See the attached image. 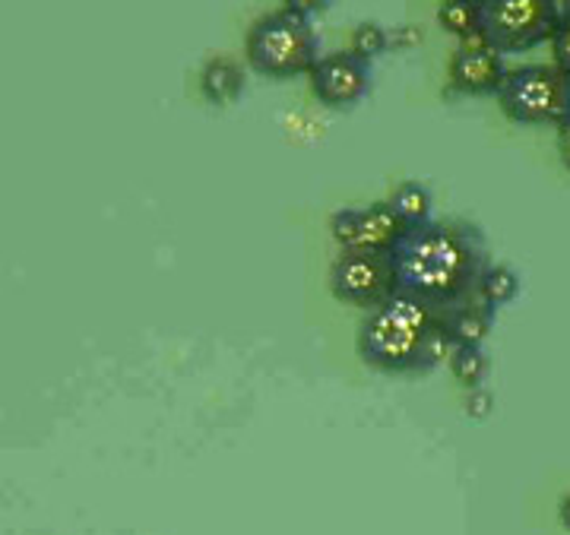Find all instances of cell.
<instances>
[{
  "instance_id": "cell-1",
  "label": "cell",
  "mask_w": 570,
  "mask_h": 535,
  "mask_svg": "<svg viewBox=\"0 0 570 535\" xmlns=\"http://www.w3.org/2000/svg\"><path fill=\"white\" fill-rule=\"evenodd\" d=\"M491 264L482 228L463 219H431L412 228L393 250L400 288L438 308H453L475 295V283Z\"/></svg>"
},
{
  "instance_id": "cell-2",
  "label": "cell",
  "mask_w": 570,
  "mask_h": 535,
  "mask_svg": "<svg viewBox=\"0 0 570 535\" xmlns=\"http://www.w3.org/2000/svg\"><path fill=\"white\" fill-rule=\"evenodd\" d=\"M444 329V308L400 288L381 308L367 310L358 329V355L381 374H425V351Z\"/></svg>"
},
{
  "instance_id": "cell-3",
  "label": "cell",
  "mask_w": 570,
  "mask_h": 535,
  "mask_svg": "<svg viewBox=\"0 0 570 535\" xmlns=\"http://www.w3.org/2000/svg\"><path fill=\"white\" fill-rule=\"evenodd\" d=\"M245 58L254 73L266 80H295L307 77L321 58V39L307 17L292 10H273L245 36Z\"/></svg>"
},
{
  "instance_id": "cell-4",
  "label": "cell",
  "mask_w": 570,
  "mask_h": 535,
  "mask_svg": "<svg viewBox=\"0 0 570 535\" xmlns=\"http://www.w3.org/2000/svg\"><path fill=\"white\" fill-rule=\"evenodd\" d=\"M494 99L513 123L561 127L570 118V77L554 63H523L508 70Z\"/></svg>"
},
{
  "instance_id": "cell-5",
  "label": "cell",
  "mask_w": 570,
  "mask_h": 535,
  "mask_svg": "<svg viewBox=\"0 0 570 535\" xmlns=\"http://www.w3.org/2000/svg\"><path fill=\"white\" fill-rule=\"evenodd\" d=\"M558 22L561 0H482V39L504 58L546 44Z\"/></svg>"
},
{
  "instance_id": "cell-6",
  "label": "cell",
  "mask_w": 570,
  "mask_h": 535,
  "mask_svg": "<svg viewBox=\"0 0 570 535\" xmlns=\"http://www.w3.org/2000/svg\"><path fill=\"white\" fill-rule=\"evenodd\" d=\"M330 291L336 301L352 308H381L390 295L400 291L396 267L387 254H367V250H343L330 267Z\"/></svg>"
},
{
  "instance_id": "cell-7",
  "label": "cell",
  "mask_w": 570,
  "mask_h": 535,
  "mask_svg": "<svg viewBox=\"0 0 570 535\" xmlns=\"http://www.w3.org/2000/svg\"><path fill=\"white\" fill-rule=\"evenodd\" d=\"M307 80H311L314 99L324 108H330V111H348V108L365 102L367 92H371V82H374V73H371V63L355 58L346 48V51L321 55L317 63L311 67Z\"/></svg>"
},
{
  "instance_id": "cell-8",
  "label": "cell",
  "mask_w": 570,
  "mask_h": 535,
  "mask_svg": "<svg viewBox=\"0 0 570 535\" xmlns=\"http://www.w3.org/2000/svg\"><path fill=\"white\" fill-rule=\"evenodd\" d=\"M508 70L504 55L494 51L485 39L460 41V48L448 61V96H469V99L498 96Z\"/></svg>"
},
{
  "instance_id": "cell-9",
  "label": "cell",
  "mask_w": 570,
  "mask_h": 535,
  "mask_svg": "<svg viewBox=\"0 0 570 535\" xmlns=\"http://www.w3.org/2000/svg\"><path fill=\"white\" fill-rule=\"evenodd\" d=\"M406 231L409 228L400 222V216L390 209L387 200L367 204L358 209V245H355V250L393 257V250L406 238Z\"/></svg>"
},
{
  "instance_id": "cell-10",
  "label": "cell",
  "mask_w": 570,
  "mask_h": 535,
  "mask_svg": "<svg viewBox=\"0 0 570 535\" xmlns=\"http://www.w3.org/2000/svg\"><path fill=\"white\" fill-rule=\"evenodd\" d=\"M444 327H448L450 339H453L456 349L460 346L482 349L485 339L491 336V329H494V310L472 295V298L453 305V308H444Z\"/></svg>"
},
{
  "instance_id": "cell-11",
  "label": "cell",
  "mask_w": 570,
  "mask_h": 535,
  "mask_svg": "<svg viewBox=\"0 0 570 535\" xmlns=\"http://www.w3.org/2000/svg\"><path fill=\"white\" fill-rule=\"evenodd\" d=\"M247 70L245 63L228 58V55H216L204 63L200 70V92L209 105H232L245 96Z\"/></svg>"
},
{
  "instance_id": "cell-12",
  "label": "cell",
  "mask_w": 570,
  "mask_h": 535,
  "mask_svg": "<svg viewBox=\"0 0 570 535\" xmlns=\"http://www.w3.org/2000/svg\"><path fill=\"white\" fill-rule=\"evenodd\" d=\"M387 204L409 231L428 226L434 219V197H431V190L422 181H403V185H396L393 194L387 197Z\"/></svg>"
},
{
  "instance_id": "cell-13",
  "label": "cell",
  "mask_w": 570,
  "mask_h": 535,
  "mask_svg": "<svg viewBox=\"0 0 570 535\" xmlns=\"http://www.w3.org/2000/svg\"><path fill=\"white\" fill-rule=\"evenodd\" d=\"M438 22L453 39H482V0H441Z\"/></svg>"
},
{
  "instance_id": "cell-14",
  "label": "cell",
  "mask_w": 570,
  "mask_h": 535,
  "mask_svg": "<svg viewBox=\"0 0 570 535\" xmlns=\"http://www.w3.org/2000/svg\"><path fill=\"white\" fill-rule=\"evenodd\" d=\"M517 295H520V276H517V269L491 260L485 273L479 276V283H475V298L485 301L491 310H498L504 308V305H513Z\"/></svg>"
},
{
  "instance_id": "cell-15",
  "label": "cell",
  "mask_w": 570,
  "mask_h": 535,
  "mask_svg": "<svg viewBox=\"0 0 570 535\" xmlns=\"http://www.w3.org/2000/svg\"><path fill=\"white\" fill-rule=\"evenodd\" d=\"M450 374H453V380L463 387V390H475V387H485V380H489V370L491 361L485 349H469V346H460V349H453L448 361Z\"/></svg>"
},
{
  "instance_id": "cell-16",
  "label": "cell",
  "mask_w": 570,
  "mask_h": 535,
  "mask_svg": "<svg viewBox=\"0 0 570 535\" xmlns=\"http://www.w3.org/2000/svg\"><path fill=\"white\" fill-rule=\"evenodd\" d=\"M348 51H352L355 58H362V61H367V63L377 61L384 51H390L387 29L374 20L358 22V26L352 29V36H348Z\"/></svg>"
},
{
  "instance_id": "cell-17",
  "label": "cell",
  "mask_w": 570,
  "mask_h": 535,
  "mask_svg": "<svg viewBox=\"0 0 570 535\" xmlns=\"http://www.w3.org/2000/svg\"><path fill=\"white\" fill-rule=\"evenodd\" d=\"M330 235L343 250H355V245H358V209H352V206L336 209L330 216Z\"/></svg>"
},
{
  "instance_id": "cell-18",
  "label": "cell",
  "mask_w": 570,
  "mask_h": 535,
  "mask_svg": "<svg viewBox=\"0 0 570 535\" xmlns=\"http://www.w3.org/2000/svg\"><path fill=\"white\" fill-rule=\"evenodd\" d=\"M549 44H551V63H554V67H561V70L570 77V17L561 13V22L554 26Z\"/></svg>"
},
{
  "instance_id": "cell-19",
  "label": "cell",
  "mask_w": 570,
  "mask_h": 535,
  "mask_svg": "<svg viewBox=\"0 0 570 535\" xmlns=\"http://www.w3.org/2000/svg\"><path fill=\"white\" fill-rule=\"evenodd\" d=\"M463 412H466L472 422H485L491 412H494V396H491L489 387H475V390H466Z\"/></svg>"
},
{
  "instance_id": "cell-20",
  "label": "cell",
  "mask_w": 570,
  "mask_h": 535,
  "mask_svg": "<svg viewBox=\"0 0 570 535\" xmlns=\"http://www.w3.org/2000/svg\"><path fill=\"white\" fill-rule=\"evenodd\" d=\"M390 51H406V48H415L422 44V29L419 26H396V29H387Z\"/></svg>"
},
{
  "instance_id": "cell-21",
  "label": "cell",
  "mask_w": 570,
  "mask_h": 535,
  "mask_svg": "<svg viewBox=\"0 0 570 535\" xmlns=\"http://www.w3.org/2000/svg\"><path fill=\"white\" fill-rule=\"evenodd\" d=\"M285 10H292V13H298V17H317V13H324L326 7H330V0H283Z\"/></svg>"
},
{
  "instance_id": "cell-22",
  "label": "cell",
  "mask_w": 570,
  "mask_h": 535,
  "mask_svg": "<svg viewBox=\"0 0 570 535\" xmlns=\"http://www.w3.org/2000/svg\"><path fill=\"white\" fill-rule=\"evenodd\" d=\"M558 156H561V162L570 171V118L558 127Z\"/></svg>"
},
{
  "instance_id": "cell-23",
  "label": "cell",
  "mask_w": 570,
  "mask_h": 535,
  "mask_svg": "<svg viewBox=\"0 0 570 535\" xmlns=\"http://www.w3.org/2000/svg\"><path fill=\"white\" fill-rule=\"evenodd\" d=\"M558 516H561V523H564V529H570V494L561 501V507H558Z\"/></svg>"
},
{
  "instance_id": "cell-24",
  "label": "cell",
  "mask_w": 570,
  "mask_h": 535,
  "mask_svg": "<svg viewBox=\"0 0 570 535\" xmlns=\"http://www.w3.org/2000/svg\"><path fill=\"white\" fill-rule=\"evenodd\" d=\"M561 13H564V17H570V0H561Z\"/></svg>"
}]
</instances>
